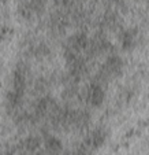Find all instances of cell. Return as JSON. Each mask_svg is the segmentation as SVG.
I'll use <instances>...</instances> for the list:
<instances>
[{"label": "cell", "mask_w": 149, "mask_h": 155, "mask_svg": "<svg viewBox=\"0 0 149 155\" xmlns=\"http://www.w3.org/2000/svg\"><path fill=\"white\" fill-rule=\"evenodd\" d=\"M103 91H101V88H99V87H96V88H93L92 89V92H90V99H92V102L94 103V104H99L100 102L103 100Z\"/></svg>", "instance_id": "6da1fadb"}]
</instances>
